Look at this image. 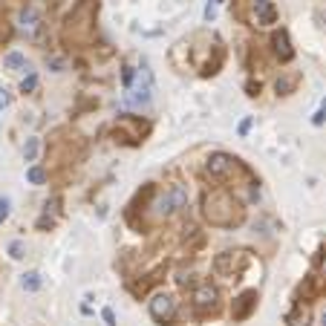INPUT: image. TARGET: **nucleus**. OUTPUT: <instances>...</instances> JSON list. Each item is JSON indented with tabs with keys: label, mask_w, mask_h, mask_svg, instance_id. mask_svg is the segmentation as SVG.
<instances>
[{
	"label": "nucleus",
	"mask_w": 326,
	"mask_h": 326,
	"mask_svg": "<svg viewBox=\"0 0 326 326\" xmlns=\"http://www.w3.org/2000/svg\"><path fill=\"white\" fill-rule=\"evenodd\" d=\"M168 58L176 67V72H197L199 78H214L228 61V47L214 32H197L174 44Z\"/></svg>",
	"instance_id": "obj_1"
},
{
	"label": "nucleus",
	"mask_w": 326,
	"mask_h": 326,
	"mask_svg": "<svg viewBox=\"0 0 326 326\" xmlns=\"http://www.w3.org/2000/svg\"><path fill=\"white\" fill-rule=\"evenodd\" d=\"M176 202L174 194H171V185L162 188L159 182H144V185L133 194V199L124 208V222L136 234H150L156 231L159 225L171 220L176 214Z\"/></svg>",
	"instance_id": "obj_2"
},
{
	"label": "nucleus",
	"mask_w": 326,
	"mask_h": 326,
	"mask_svg": "<svg viewBox=\"0 0 326 326\" xmlns=\"http://www.w3.org/2000/svg\"><path fill=\"white\" fill-rule=\"evenodd\" d=\"M87 150H90L87 139L70 124H61L49 133L44 144V159H47L44 168L49 171V179L55 182V188H64L70 182L75 168L87 159Z\"/></svg>",
	"instance_id": "obj_3"
},
{
	"label": "nucleus",
	"mask_w": 326,
	"mask_h": 326,
	"mask_svg": "<svg viewBox=\"0 0 326 326\" xmlns=\"http://www.w3.org/2000/svg\"><path fill=\"white\" fill-rule=\"evenodd\" d=\"M101 0H75L58 26V41L67 52H87L98 41Z\"/></svg>",
	"instance_id": "obj_4"
},
{
	"label": "nucleus",
	"mask_w": 326,
	"mask_h": 326,
	"mask_svg": "<svg viewBox=\"0 0 326 326\" xmlns=\"http://www.w3.org/2000/svg\"><path fill=\"white\" fill-rule=\"evenodd\" d=\"M199 214H202V220L208 222L211 228H225V231L240 228L248 220V208L240 199V194L231 191V188H222V185H208L202 191Z\"/></svg>",
	"instance_id": "obj_5"
},
{
	"label": "nucleus",
	"mask_w": 326,
	"mask_h": 326,
	"mask_svg": "<svg viewBox=\"0 0 326 326\" xmlns=\"http://www.w3.org/2000/svg\"><path fill=\"white\" fill-rule=\"evenodd\" d=\"M202 174L208 176L214 185L231 188V191H240V188H243V191H248V197H257V191H260L257 174L240 159V156H234V153H225V150L211 153Z\"/></svg>",
	"instance_id": "obj_6"
},
{
	"label": "nucleus",
	"mask_w": 326,
	"mask_h": 326,
	"mask_svg": "<svg viewBox=\"0 0 326 326\" xmlns=\"http://www.w3.org/2000/svg\"><path fill=\"white\" fill-rule=\"evenodd\" d=\"M231 18L251 29H268L280 21V9L274 0H231Z\"/></svg>",
	"instance_id": "obj_7"
},
{
	"label": "nucleus",
	"mask_w": 326,
	"mask_h": 326,
	"mask_svg": "<svg viewBox=\"0 0 326 326\" xmlns=\"http://www.w3.org/2000/svg\"><path fill=\"white\" fill-rule=\"evenodd\" d=\"M150 133H153L150 118L133 116V113H121L110 124V139L116 144H121V147H141L144 141L150 139Z\"/></svg>",
	"instance_id": "obj_8"
},
{
	"label": "nucleus",
	"mask_w": 326,
	"mask_h": 326,
	"mask_svg": "<svg viewBox=\"0 0 326 326\" xmlns=\"http://www.w3.org/2000/svg\"><path fill=\"white\" fill-rule=\"evenodd\" d=\"M188 303H191V314L197 320H208L222 312V291L211 280H199L194 289H188Z\"/></svg>",
	"instance_id": "obj_9"
},
{
	"label": "nucleus",
	"mask_w": 326,
	"mask_h": 326,
	"mask_svg": "<svg viewBox=\"0 0 326 326\" xmlns=\"http://www.w3.org/2000/svg\"><path fill=\"white\" fill-rule=\"evenodd\" d=\"M251 263H254L251 251H245V248H228V251L214 257V274L222 280H240L251 268Z\"/></svg>",
	"instance_id": "obj_10"
},
{
	"label": "nucleus",
	"mask_w": 326,
	"mask_h": 326,
	"mask_svg": "<svg viewBox=\"0 0 326 326\" xmlns=\"http://www.w3.org/2000/svg\"><path fill=\"white\" fill-rule=\"evenodd\" d=\"M165 274H168V257H165V260H159V263H156L150 271H144V274H130L124 286H127V291L133 294V297H139V300H141V297H147V294H150L153 286H159V283H162Z\"/></svg>",
	"instance_id": "obj_11"
},
{
	"label": "nucleus",
	"mask_w": 326,
	"mask_h": 326,
	"mask_svg": "<svg viewBox=\"0 0 326 326\" xmlns=\"http://www.w3.org/2000/svg\"><path fill=\"white\" fill-rule=\"evenodd\" d=\"M150 309V317L156 320L159 326H176L179 323V300L168 291H156L147 303Z\"/></svg>",
	"instance_id": "obj_12"
},
{
	"label": "nucleus",
	"mask_w": 326,
	"mask_h": 326,
	"mask_svg": "<svg viewBox=\"0 0 326 326\" xmlns=\"http://www.w3.org/2000/svg\"><path fill=\"white\" fill-rule=\"evenodd\" d=\"M317 297H326V274L309 268V274L303 277V283L294 289V297H291V300H303V303H312L314 306Z\"/></svg>",
	"instance_id": "obj_13"
},
{
	"label": "nucleus",
	"mask_w": 326,
	"mask_h": 326,
	"mask_svg": "<svg viewBox=\"0 0 326 326\" xmlns=\"http://www.w3.org/2000/svg\"><path fill=\"white\" fill-rule=\"evenodd\" d=\"M271 49H268V44H263V41H248L245 44V67L251 70V75L254 72H266L268 67H271Z\"/></svg>",
	"instance_id": "obj_14"
},
{
	"label": "nucleus",
	"mask_w": 326,
	"mask_h": 326,
	"mask_svg": "<svg viewBox=\"0 0 326 326\" xmlns=\"http://www.w3.org/2000/svg\"><path fill=\"white\" fill-rule=\"evenodd\" d=\"M257 306H260V291H257V289H245V291H240V294L234 297L231 317L237 320V323H243V320H248V317L257 312Z\"/></svg>",
	"instance_id": "obj_15"
},
{
	"label": "nucleus",
	"mask_w": 326,
	"mask_h": 326,
	"mask_svg": "<svg viewBox=\"0 0 326 326\" xmlns=\"http://www.w3.org/2000/svg\"><path fill=\"white\" fill-rule=\"evenodd\" d=\"M268 49H271V58L280 61V64H289L294 61V47H291V38L286 29H274L271 38H268Z\"/></svg>",
	"instance_id": "obj_16"
},
{
	"label": "nucleus",
	"mask_w": 326,
	"mask_h": 326,
	"mask_svg": "<svg viewBox=\"0 0 326 326\" xmlns=\"http://www.w3.org/2000/svg\"><path fill=\"white\" fill-rule=\"evenodd\" d=\"M61 208H64V199L61 197H52L44 205V214L38 217V222H35V228L38 231H49V228H55V222H58V217H61Z\"/></svg>",
	"instance_id": "obj_17"
},
{
	"label": "nucleus",
	"mask_w": 326,
	"mask_h": 326,
	"mask_svg": "<svg viewBox=\"0 0 326 326\" xmlns=\"http://www.w3.org/2000/svg\"><path fill=\"white\" fill-rule=\"evenodd\" d=\"M300 84H303L300 70H283L277 75V81H274V90H277V95H294L300 90Z\"/></svg>",
	"instance_id": "obj_18"
},
{
	"label": "nucleus",
	"mask_w": 326,
	"mask_h": 326,
	"mask_svg": "<svg viewBox=\"0 0 326 326\" xmlns=\"http://www.w3.org/2000/svg\"><path fill=\"white\" fill-rule=\"evenodd\" d=\"M286 326H312V303L291 300V309L286 312Z\"/></svg>",
	"instance_id": "obj_19"
},
{
	"label": "nucleus",
	"mask_w": 326,
	"mask_h": 326,
	"mask_svg": "<svg viewBox=\"0 0 326 326\" xmlns=\"http://www.w3.org/2000/svg\"><path fill=\"white\" fill-rule=\"evenodd\" d=\"M21 21H24V26H26V29H41V26H44L41 9H38L35 3H26L24 9H21Z\"/></svg>",
	"instance_id": "obj_20"
},
{
	"label": "nucleus",
	"mask_w": 326,
	"mask_h": 326,
	"mask_svg": "<svg viewBox=\"0 0 326 326\" xmlns=\"http://www.w3.org/2000/svg\"><path fill=\"white\" fill-rule=\"evenodd\" d=\"M3 70H6V72L29 70V64H26V55H24V52H18V49L6 52V55H3Z\"/></svg>",
	"instance_id": "obj_21"
},
{
	"label": "nucleus",
	"mask_w": 326,
	"mask_h": 326,
	"mask_svg": "<svg viewBox=\"0 0 326 326\" xmlns=\"http://www.w3.org/2000/svg\"><path fill=\"white\" fill-rule=\"evenodd\" d=\"M15 38V26L12 21H9V15H6V9L0 6V49L9 47V41Z\"/></svg>",
	"instance_id": "obj_22"
},
{
	"label": "nucleus",
	"mask_w": 326,
	"mask_h": 326,
	"mask_svg": "<svg viewBox=\"0 0 326 326\" xmlns=\"http://www.w3.org/2000/svg\"><path fill=\"white\" fill-rule=\"evenodd\" d=\"M26 179H29V185H47L49 182V171L44 165H32L29 171H26Z\"/></svg>",
	"instance_id": "obj_23"
},
{
	"label": "nucleus",
	"mask_w": 326,
	"mask_h": 326,
	"mask_svg": "<svg viewBox=\"0 0 326 326\" xmlns=\"http://www.w3.org/2000/svg\"><path fill=\"white\" fill-rule=\"evenodd\" d=\"M21 286H24L26 291H41L44 280H41V274H38V271H26L24 277H21Z\"/></svg>",
	"instance_id": "obj_24"
},
{
	"label": "nucleus",
	"mask_w": 326,
	"mask_h": 326,
	"mask_svg": "<svg viewBox=\"0 0 326 326\" xmlns=\"http://www.w3.org/2000/svg\"><path fill=\"white\" fill-rule=\"evenodd\" d=\"M38 153H41V139H38V136L26 139V144H24V159H26V162H35Z\"/></svg>",
	"instance_id": "obj_25"
},
{
	"label": "nucleus",
	"mask_w": 326,
	"mask_h": 326,
	"mask_svg": "<svg viewBox=\"0 0 326 326\" xmlns=\"http://www.w3.org/2000/svg\"><path fill=\"white\" fill-rule=\"evenodd\" d=\"M130 101H136V104H147V101H150V84H139L136 93L130 95Z\"/></svg>",
	"instance_id": "obj_26"
},
{
	"label": "nucleus",
	"mask_w": 326,
	"mask_h": 326,
	"mask_svg": "<svg viewBox=\"0 0 326 326\" xmlns=\"http://www.w3.org/2000/svg\"><path fill=\"white\" fill-rule=\"evenodd\" d=\"M35 90H38V75H35V72H29L24 81H21V93L29 95V93H35Z\"/></svg>",
	"instance_id": "obj_27"
},
{
	"label": "nucleus",
	"mask_w": 326,
	"mask_h": 326,
	"mask_svg": "<svg viewBox=\"0 0 326 326\" xmlns=\"http://www.w3.org/2000/svg\"><path fill=\"white\" fill-rule=\"evenodd\" d=\"M9 257H12V260H24V257H26V245L21 243V240L9 243Z\"/></svg>",
	"instance_id": "obj_28"
},
{
	"label": "nucleus",
	"mask_w": 326,
	"mask_h": 326,
	"mask_svg": "<svg viewBox=\"0 0 326 326\" xmlns=\"http://www.w3.org/2000/svg\"><path fill=\"white\" fill-rule=\"evenodd\" d=\"M260 93H263V81H254V78H248V81H245V95H248V98H257Z\"/></svg>",
	"instance_id": "obj_29"
},
{
	"label": "nucleus",
	"mask_w": 326,
	"mask_h": 326,
	"mask_svg": "<svg viewBox=\"0 0 326 326\" xmlns=\"http://www.w3.org/2000/svg\"><path fill=\"white\" fill-rule=\"evenodd\" d=\"M251 124H254V118H251V116H245L243 121H240V127H237V133H240V136H248V130H251Z\"/></svg>",
	"instance_id": "obj_30"
},
{
	"label": "nucleus",
	"mask_w": 326,
	"mask_h": 326,
	"mask_svg": "<svg viewBox=\"0 0 326 326\" xmlns=\"http://www.w3.org/2000/svg\"><path fill=\"white\" fill-rule=\"evenodd\" d=\"M9 104H12V93L6 87H0V110H6Z\"/></svg>",
	"instance_id": "obj_31"
},
{
	"label": "nucleus",
	"mask_w": 326,
	"mask_h": 326,
	"mask_svg": "<svg viewBox=\"0 0 326 326\" xmlns=\"http://www.w3.org/2000/svg\"><path fill=\"white\" fill-rule=\"evenodd\" d=\"M101 317H104L107 326H116V312H113L110 306H104V309H101Z\"/></svg>",
	"instance_id": "obj_32"
},
{
	"label": "nucleus",
	"mask_w": 326,
	"mask_h": 326,
	"mask_svg": "<svg viewBox=\"0 0 326 326\" xmlns=\"http://www.w3.org/2000/svg\"><path fill=\"white\" fill-rule=\"evenodd\" d=\"M217 6H220L217 0H211L208 6H205V21H208V24H211V21H214V18H217Z\"/></svg>",
	"instance_id": "obj_33"
},
{
	"label": "nucleus",
	"mask_w": 326,
	"mask_h": 326,
	"mask_svg": "<svg viewBox=\"0 0 326 326\" xmlns=\"http://www.w3.org/2000/svg\"><path fill=\"white\" fill-rule=\"evenodd\" d=\"M121 84H124V87L133 84V67H127V64H124V70H121Z\"/></svg>",
	"instance_id": "obj_34"
},
{
	"label": "nucleus",
	"mask_w": 326,
	"mask_h": 326,
	"mask_svg": "<svg viewBox=\"0 0 326 326\" xmlns=\"http://www.w3.org/2000/svg\"><path fill=\"white\" fill-rule=\"evenodd\" d=\"M9 217V199H0V222H6Z\"/></svg>",
	"instance_id": "obj_35"
},
{
	"label": "nucleus",
	"mask_w": 326,
	"mask_h": 326,
	"mask_svg": "<svg viewBox=\"0 0 326 326\" xmlns=\"http://www.w3.org/2000/svg\"><path fill=\"white\" fill-rule=\"evenodd\" d=\"M323 121H326V110L320 107V110H317V113L312 116V124H323Z\"/></svg>",
	"instance_id": "obj_36"
},
{
	"label": "nucleus",
	"mask_w": 326,
	"mask_h": 326,
	"mask_svg": "<svg viewBox=\"0 0 326 326\" xmlns=\"http://www.w3.org/2000/svg\"><path fill=\"white\" fill-rule=\"evenodd\" d=\"M320 323H323V326H326V312H323V317H320Z\"/></svg>",
	"instance_id": "obj_37"
},
{
	"label": "nucleus",
	"mask_w": 326,
	"mask_h": 326,
	"mask_svg": "<svg viewBox=\"0 0 326 326\" xmlns=\"http://www.w3.org/2000/svg\"><path fill=\"white\" fill-rule=\"evenodd\" d=\"M9 3H24V0H9ZM26 3H29V0H26Z\"/></svg>",
	"instance_id": "obj_38"
},
{
	"label": "nucleus",
	"mask_w": 326,
	"mask_h": 326,
	"mask_svg": "<svg viewBox=\"0 0 326 326\" xmlns=\"http://www.w3.org/2000/svg\"><path fill=\"white\" fill-rule=\"evenodd\" d=\"M323 110H326V98H323Z\"/></svg>",
	"instance_id": "obj_39"
}]
</instances>
